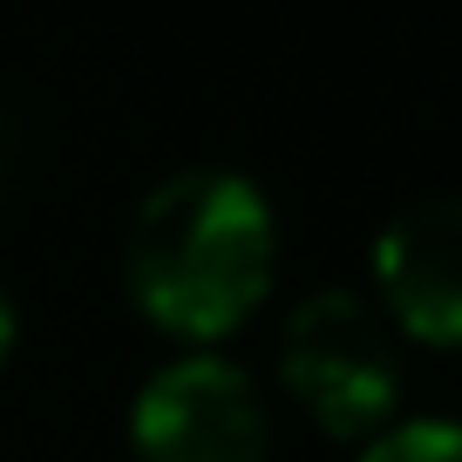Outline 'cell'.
I'll list each match as a JSON object with an SVG mask.
<instances>
[{"label": "cell", "mask_w": 462, "mask_h": 462, "mask_svg": "<svg viewBox=\"0 0 462 462\" xmlns=\"http://www.w3.org/2000/svg\"><path fill=\"white\" fill-rule=\"evenodd\" d=\"M279 279V211L245 171H177L136 204L123 286L136 313L184 346H217Z\"/></svg>", "instance_id": "cell-1"}, {"label": "cell", "mask_w": 462, "mask_h": 462, "mask_svg": "<svg viewBox=\"0 0 462 462\" xmlns=\"http://www.w3.org/2000/svg\"><path fill=\"white\" fill-rule=\"evenodd\" d=\"M402 333L354 286H319L286 313L279 388L333 442H367L402 408Z\"/></svg>", "instance_id": "cell-2"}, {"label": "cell", "mask_w": 462, "mask_h": 462, "mask_svg": "<svg viewBox=\"0 0 462 462\" xmlns=\"http://www.w3.org/2000/svg\"><path fill=\"white\" fill-rule=\"evenodd\" d=\"M265 448H273V421L259 381L217 346H190L163 361L130 402L136 462H265Z\"/></svg>", "instance_id": "cell-3"}, {"label": "cell", "mask_w": 462, "mask_h": 462, "mask_svg": "<svg viewBox=\"0 0 462 462\" xmlns=\"http://www.w3.org/2000/svg\"><path fill=\"white\" fill-rule=\"evenodd\" d=\"M374 306L402 340L462 354V190L415 198L381 225Z\"/></svg>", "instance_id": "cell-4"}, {"label": "cell", "mask_w": 462, "mask_h": 462, "mask_svg": "<svg viewBox=\"0 0 462 462\" xmlns=\"http://www.w3.org/2000/svg\"><path fill=\"white\" fill-rule=\"evenodd\" d=\"M354 462H462V421H448V415L388 421L381 435L361 442Z\"/></svg>", "instance_id": "cell-5"}, {"label": "cell", "mask_w": 462, "mask_h": 462, "mask_svg": "<svg viewBox=\"0 0 462 462\" xmlns=\"http://www.w3.org/2000/svg\"><path fill=\"white\" fill-rule=\"evenodd\" d=\"M14 333H21V319H14V300L0 292V367H7V354H14Z\"/></svg>", "instance_id": "cell-6"}]
</instances>
